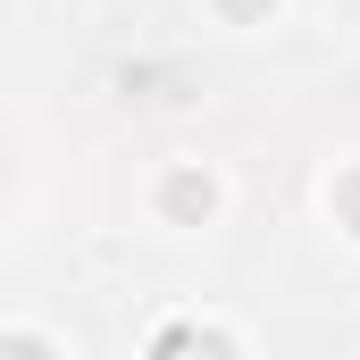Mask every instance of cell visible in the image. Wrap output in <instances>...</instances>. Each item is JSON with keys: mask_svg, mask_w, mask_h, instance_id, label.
I'll return each mask as SVG.
<instances>
[{"mask_svg": "<svg viewBox=\"0 0 360 360\" xmlns=\"http://www.w3.org/2000/svg\"><path fill=\"white\" fill-rule=\"evenodd\" d=\"M235 8H243V0H235Z\"/></svg>", "mask_w": 360, "mask_h": 360, "instance_id": "3", "label": "cell"}, {"mask_svg": "<svg viewBox=\"0 0 360 360\" xmlns=\"http://www.w3.org/2000/svg\"><path fill=\"white\" fill-rule=\"evenodd\" d=\"M168 201H176V210H210V176H201V184L176 176V193H168Z\"/></svg>", "mask_w": 360, "mask_h": 360, "instance_id": "1", "label": "cell"}, {"mask_svg": "<svg viewBox=\"0 0 360 360\" xmlns=\"http://www.w3.org/2000/svg\"><path fill=\"white\" fill-rule=\"evenodd\" d=\"M17 360H42V352H34V344H17Z\"/></svg>", "mask_w": 360, "mask_h": 360, "instance_id": "2", "label": "cell"}]
</instances>
